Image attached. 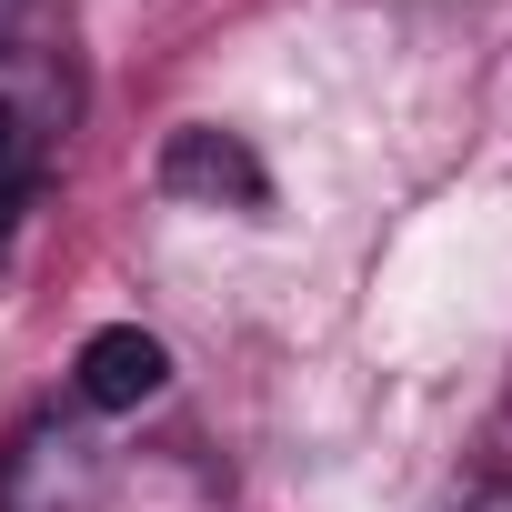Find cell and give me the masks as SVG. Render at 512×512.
<instances>
[{"label": "cell", "instance_id": "5", "mask_svg": "<svg viewBox=\"0 0 512 512\" xmlns=\"http://www.w3.org/2000/svg\"><path fill=\"white\" fill-rule=\"evenodd\" d=\"M462 512H512V482H482V492H472Z\"/></svg>", "mask_w": 512, "mask_h": 512}, {"label": "cell", "instance_id": "3", "mask_svg": "<svg viewBox=\"0 0 512 512\" xmlns=\"http://www.w3.org/2000/svg\"><path fill=\"white\" fill-rule=\"evenodd\" d=\"M161 191H171V201H211V211H262V201H272V171L251 161L241 131L191 121V131H171V151H161Z\"/></svg>", "mask_w": 512, "mask_h": 512}, {"label": "cell", "instance_id": "4", "mask_svg": "<svg viewBox=\"0 0 512 512\" xmlns=\"http://www.w3.org/2000/svg\"><path fill=\"white\" fill-rule=\"evenodd\" d=\"M161 382H171V352H161L141 322H111V332H91V342H81V362H71V392H81L91 412H141Z\"/></svg>", "mask_w": 512, "mask_h": 512}, {"label": "cell", "instance_id": "2", "mask_svg": "<svg viewBox=\"0 0 512 512\" xmlns=\"http://www.w3.org/2000/svg\"><path fill=\"white\" fill-rule=\"evenodd\" d=\"M81 111V81L61 51H0V191H31V171L51 161V141L71 131Z\"/></svg>", "mask_w": 512, "mask_h": 512}, {"label": "cell", "instance_id": "1", "mask_svg": "<svg viewBox=\"0 0 512 512\" xmlns=\"http://www.w3.org/2000/svg\"><path fill=\"white\" fill-rule=\"evenodd\" d=\"M101 442L61 412H31L0 452V512H91L101 502Z\"/></svg>", "mask_w": 512, "mask_h": 512}, {"label": "cell", "instance_id": "6", "mask_svg": "<svg viewBox=\"0 0 512 512\" xmlns=\"http://www.w3.org/2000/svg\"><path fill=\"white\" fill-rule=\"evenodd\" d=\"M11 21H21V0H0V51H11Z\"/></svg>", "mask_w": 512, "mask_h": 512}]
</instances>
